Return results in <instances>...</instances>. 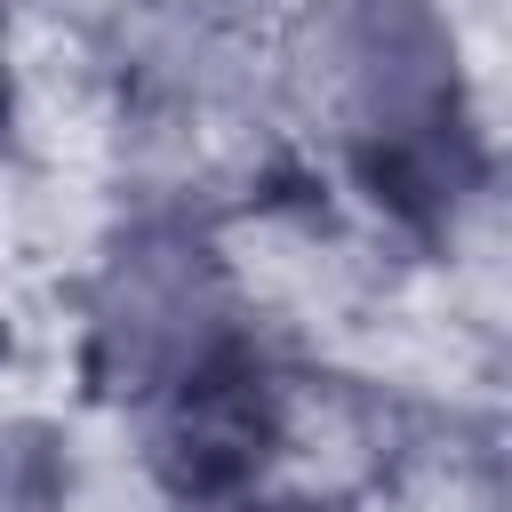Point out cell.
Segmentation results:
<instances>
[{"mask_svg":"<svg viewBox=\"0 0 512 512\" xmlns=\"http://www.w3.org/2000/svg\"><path fill=\"white\" fill-rule=\"evenodd\" d=\"M336 104L376 136H416L448 96V40L424 0H344L320 40Z\"/></svg>","mask_w":512,"mask_h":512,"instance_id":"obj_1","label":"cell"},{"mask_svg":"<svg viewBox=\"0 0 512 512\" xmlns=\"http://www.w3.org/2000/svg\"><path fill=\"white\" fill-rule=\"evenodd\" d=\"M200 320H208V296H200V272H184L176 256H136L128 280H120V320L112 336L128 344V360H184L200 344Z\"/></svg>","mask_w":512,"mask_h":512,"instance_id":"obj_2","label":"cell"}]
</instances>
